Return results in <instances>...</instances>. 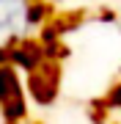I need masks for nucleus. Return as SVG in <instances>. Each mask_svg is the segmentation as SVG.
Listing matches in <instances>:
<instances>
[{
	"label": "nucleus",
	"mask_w": 121,
	"mask_h": 124,
	"mask_svg": "<svg viewBox=\"0 0 121 124\" xmlns=\"http://www.w3.org/2000/svg\"><path fill=\"white\" fill-rule=\"evenodd\" d=\"M28 6L25 0H0V47L14 41L25 31Z\"/></svg>",
	"instance_id": "nucleus-1"
}]
</instances>
